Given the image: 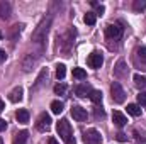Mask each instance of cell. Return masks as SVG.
Listing matches in <instances>:
<instances>
[{
	"instance_id": "6da1fadb",
	"label": "cell",
	"mask_w": 146,
	"mask_h": 144,
	"mask_svg": "<svg viewBox=\"0 0 146 144\" xmlns=\"http://www.w3.org/2000/svg\"><path fill=\"white\" fill-rule=\"evenodd\" d=\"M56 132H58V136L65 141V144H75L72 126H70V122H68L66 119H61V120L56 124Z\"/></svg>"
},
{
	"instance_id": "7a4b0ae2",
	"label": "cell",
	"mask_w": 146,
	"mask_h": 144,
	"mask_svg": "<svg viewBox=\"0 0 146 144\" xmlns=\"http://www.w3.org/2000/svg\"><path fill=\"white\" fill-rule=\"evenodd\" d=\"M49 26H51V17L44 19V20L37 26V29L34 31V34H33V42H34V44H37V46L42 48V44H44V41H46V36H48V31H49Z\"/></svg>"
},
{
	"instance_id": "3957f363",
	"label": "cell",
	"mask_w": 146,
	"mask_h": 144,
	"mask_svg": "<svg viewBox=\"0 0 146 144\" xmlns=\"http://www.w3.org/2000/svg\"><path fill=\"white\" fill-rule=\"evenodd\" d=\"M110 93H112V100L115 104H122L126 100V92H124V88L121 87L119 81H114L110 85Z\"/></svg>"
},
{
	"instance_id": "277c9868",
	"label": "cell",
	"mask_w": 146,
	"mask_h": 144,
	"mask_svg": "<svg viewBox=\"0 0 146 144\" xmlns=\"http://www.w3.org/2000/svg\"><path fill=\"white\" fill-rule=\"evenodd\" d=\"M73 37H75V29H73V31H68L65 36L61 37L60 49L65 53V56H68V53H70V49H72V46H73Z\"/></svg>"
},
{
	"instance_id": "5b68a950",
	"label": "cell",
	"mask_w": 146,
	"mask_h": 144,
	"mask_svg": "<svg viewBox=\"0 0 146 144\" xmlns=\"http://www.w3.org/2000/svg\"><path fill=\"white\" fill-rule=\"evenodd\" d=\"M83 143L85 144H100L102 143V136L97 129H88L83 134Z\"/></svg>"
},
{
	"instance_id": "8992f818",
	"label": "cell",
	"mask_w": 146,
	"mask_h": 144,
	"mask_svg": "<svg viewBox=\"0 0 146 144\" xmlns=\"http://www.w3.org/2000/svg\"><path fill=\"white\" fill-rule=\"evenodd\" d=\"M87 65H88L90 68H94V70H99V68L104 65V58H102V54L97 53V51H94L92 54H88V58H87Z\"/></svg>"
},
{
	"instance_id": "52a82bcc",
	"label": "cell",
	"mask_w": 146,
	"mask_h": 144,
	"mask_svg": "<svg viewBox=\"0 0 146 144\" xmlns=\"http://www.w3.org/2000/svg\"><path fill=\"white\" fill-rule=\"evenodd\" d=\"M36 127H37V131H41V132L49 131V127H51V117L46 112L39 115V119H37V122H36Z\"/></svg>"
},
{
	"instance_id": "ba28073f",
	"label": "cell",
	"mask_w": 146,
	"mask_h": 144,
	"mask_svg": "<svg viewBox=\"0 0 146 144\" xmlns=\"http://www.w3.org/2000/svg\"><path fill=\"white\" fill-rule=\"evenodd\" d=\"M106 36L109 37V39H119V37L122 36V27H119L117 24H110L106 29Z\"/></svg>"
},
{
	"instance_id": "9c48e42d",
	"label": "cell",
	"mask_w": 146,
	"mask_h": 144,
	"mask_svg": "<svg viewBox=\"0 0 146 144\" xmlns=\"http://www.w3.org/2000/svg\"><path fill=\"white\" fill-rule=\"evenodd\" d=\"M72 115H73V119L78 120V122L87 120V110L83 107H80V105H73L72 107Z\"/></svg>"
},
{
	"instance_id": "30bf717a",
	"label": "cell",
	"mask_w": 146,
	"mask_h": 144,
	"mask_svg": "<svg viewBox=\"0 0 146 144\" xmlns=\"http://www.w3.org/2000/svg\"><path fill=\"white\" fill-rule=\"evenodd\" d=\"M10 14H12L10 3H9L7 0H2V2H0V19L7 20V19H10Z\"/></svg>"
},
{
	"instance_id": "8fae6325",
	"label": "cell",
	"mask_w": 146,
	"mask_h": 144,
	"mask_svg": "<svg viewBox=\"0 0 146 144\" xmlns=\"http://www.w3.org/2000/svg\"><path fill=\"white\" fill-rule=\"evenodd\" d=\"M112 120H114V124H115L117 127H124V126L127 124V117H126L122 112H119V110H114V114H112Z\"/></svg>"
},
{
	"instance_id": "7c38bea8",
	"label": "cell",
	"mask_w": 146,
	"mask_h": 144,
	"mask_svg": "<svg viewBox=\"0 0 146 144\" xmlns=\"http://www.w3.org/2000/svg\"><path fill=\"white\" fill-rule=\"evenodd\" d=\"M22 95H24L22 87H15V88L9 93V100H10L12 104H17V102H21V100H22Z\"/></svg>"
},
{
	"instance_id": "4fadbf2b",
	"label": "cell",
	"mask_w": 146,
	"mask_h": 144,
	"mask_svg": "<svg viewBox=\"0 0 146 144\" xmlns=\"http://www.w3.org/2000/svg\"><path fill=\"white\" fill-rule=\"evenodd\" d=\"M90 92H92V88H90L88 85H78V87H75V93H76L80 98L88 97V95H90Z\"/></svg>"
},
{
	"instance_id": "5bb4252c",
	"label": "cell",
	"mask_w": 146,
	"mask_h": 144,
	"mask_svg": "<svg viewBox=\"0 0 146 144\" xmlns=\"http://www.w3.org/2000/svg\"><path fill=\"white\" fill-rule=\"evenodd\" d=\"M34 65H36V59L33 58V54H27V56H26V58L22 59V70H24L26 73L31 71Z\"/></svg>"
},
{
	"instance_id": "9a60e30c",
	"label": "cell",
	"mask_w": 146,
	"mask_h": 144,
	"mask_svg": "<svg viewBox=\"0 0 146 144\" xmlns=\"http://www.w3.org/2000/svg\"><path fill=\"white\" fill-rule=\"evenodd\" d=\"M15 119H17V122H21V124H27V122H29V112H27L26 108H19L17 114H15Z\"/></svg>"
},
{
	"instance_id": "2e32d148",
	"label": "cell",
	"mask_w": 146,
	"mask_h": 144,
	"mask_svg": "<svg viewBox=\"0 0 146 144\" xmlns=\"http://www.w3.org/2000/svg\"><path fill=\"white\" fill-rule=\"evenodd\" d=\"M27 139H29V132L27 131H21V132L15 134L14 144H27Z\"/></svg>"
},
{
	"instance_id": "e0dca14e",
	"label": "cell",
	"mask_w": 146,
	"mask_h": 144,
	"mask_svg": "<svg viewBox=\"0 0 146 144\" xmlns=\"http://www.w3.org/2000/svg\"><path fill=\"white\" fill-rule=\"evenodd\" d=\"M114 75L117 76V78H122L124 75H126V63L121 59V61H117V65H115V68H114Z\"/></svg>"
},
{
	"instance_id": "ac0fdd59",
	"label": "cell",
	"mask_w": 146,
	"mask_h": 144,
	"mask_svg": "<svg viewBox=\"0 0 146 144\" xmlns=\"http://www.w3.org/2000/svg\"><path fill=\"white\" fill-rule=\"evenodd\" d=\"M22 24H15V26H12L10 27V31H9V36H10V39L12 41H15L17 37H19V34H21V31H22Z\"/></svg>"
},
{
	"instance_id": "d6986e66",
	"label": "cell",
	"mask_w": 146,
	"mask_h": 144,
	"mask_svg": "<svg viewBox=\"0 0 146 144\" xmlns=\"http://www.w3.org/2000/svg\"><path fill=\"white\" fill-rule=\"evenodd\" d=\"M127 114H131L133 117H139L141 115V107L138 104H129L127 105Z\"/></svg>"
},
{
	"instance_id": "ffe728a7",
	"label": "cell",
	"mask_w": 146,
	"mask_h": 144,
	"mask_svg": "<svg viewBox=\"0 0 146 144\" xmlns=\"http://www.w3.org/2000/svg\"><path fill=\"white\" fill-rule=\"evenodd\" d=\"M88 98H90L94 104H97V105H99V104L102 102V92H99V90H92V92H90V95H88Z\"/></svg>"
},
{
	"instance_id": "44dd1931",
	"label": "cell",
	"mask_w": 146,
	"mask_h": 144,
	"mask_svg": "<svg viewBox=\"0 0 146 144\" xmlns=\"http://www.w3.org/2000/svg\"><path fill=\"white\" fill-rule=\"evenodd\" d=\"M83 20H85L87 26H94V24L97 22V15H95V12H87L85 17H83Z\"/></svg>"
},
{
	"instance_id": "7402d4cb",
	"label": "cell",
	"mask_w": 146,
	"mask_h": 144,
	"mask_svg": "<svg viewBox=\"0 0 146 144\" xmlns=\"http://www.w3.org/2000/svg\"><path fill=\"white\" fill-rule=\"evenodd\" d=\"M51 112L56 114V115H60V114L63 112V102H60V100L51 102Z\"/></svg>"
},
{
	"instance_id": "603a6c76",
	"label": "cell",
	"mask_w": 146,
	"mask_h": 144,
	"mask_svg": "<svg viewBox=\"0 0 146 144\" xmlns=\"http://www.w3.org/2000/svg\"><path fill=\"white\" fill-rule=\"evenodd\" d=\"M133 80H134V85L136 87H139V88H143V87H146V76H143V75H134L133 76Z\"/></svg>"
},
{
	"instance_id": "cb8c5ba5",
	"label": "cell",
	"mask_w": 146,
	"mask_h": 144,
	"mask_svg": "<svg viewBox=\"0 0 146 144\" xmlns=\"http://www.w3.org/2000/svg\"><path fill=\"white\" fill-rule=\"evenodd\" d=\"M73 78L76 80H85L87 78V71L83 68H73Z\"/></svg>"
},
{
	"instance_id": "d4e9b609",
	"label": "cell",
	"mask_w": 146,
	"mask_h": 144,
	"mask_svg": "<svg viewBox=\"0 0 146 144\" xmlns=\"http://www.w3.org/2000/svg\"><path fill=\"white\" fill-rule=\"evenodd\" d=\"M136 56H138V59L141 63H146V48L145 46H141V48L136 49Z\"/></svg>"
},
{
	"instance_id": "484cf974",
	"label": "cell",
	"mask_w": 146,
	"mask_h": 144,
	"mask_svg": "<svg viewBox=\"0 0 146 144\" xmlns=\"http://www.w3.org/2000/svg\"><path fill=\"white\" fill-rule=\"evenodd\" d=\"M65 75H66V66L65 65H56V76H58V80H63Z\"/></svg>"
},
{
	"instance_id": "4316f807",
	"label": "cell",
	"mask_w": 146,
	"mask_h": 144,
	"mask_svg": "<svg viewBox=\"0 0 146 144\" xmlns=\"http://www.w3.org/2000/svg\"><path fill=\"white\" fill-rule=\"evenodd\" d=\"M136 97H138V105H139V107H141V105L146 107V92H139Z\"/></svg>"
},
{
	"instance_id": "83f0119b",
	"label": "cell",
	"mask_w": 146,
	"mask_h": 144,
	"mask_svg": "<svg viewBox=\"0 0 146 144\" xmlns=\"http://www.w3.org/2000/svg\"><path fill=\"white\" fill-rule=\"evenodd\" d=\"M133 7H134V10H136V12H141V10H145V9H146V2H141V0H136Z\"/></svg>"
},
{
	"instance_id": "f1b7e54d",
	"label": "cell",
	"mask_w": 146,
	"mask_h": 144,
	"mask_svg": "<svg viewBox=\"0 0 146 144\" xmlns=\"http://www.w3.org/2000/svg\"><path fill=\"white\" fill-rule=\"evenodd\" d=\"M65 90H66V87H65L63 83L54 87V93H56V95H61V93H65Z\"/></svg>"
},
{
	"instance_id": "f546056e",
	"label": "cell",
	"mask_w": 146,
	"mask_h": 144,
	"mask_svg": "<svg viewBox=\"0 0 146 144\" xmlns=\"http://www.w3.org/2000/svg\"><path fill=\"white\" fill-rule=\"evenodd\" d=\"M115 139H117L119 143H124V141L127 139V136H126L124 132H117V134H115Z\"/></svg>"
},
{
	"instance_id": "4dcf8cb0",
	"label": "cell",
	"mask_w": 146,
	"mask_h": 144,
	"mask_svg": "<svg viewBox=\"0 0 146 144\" xmlns=\"http://www.w3.org/2000/svg\"><path fill=\"white\" fill-rule=\"evenodd\" d=\"M106 12V7L104 5H97V12H95V15H102Z\"/></svg>"
},
{
	"instance_id": "1f68e13d",
	"label": "cell",
	"mask_w": 146,
	"mask_h": 144,
	"mask_svg": "<svg viewBox=\"0 0 146 144\" xmlns=\"http://www.w3.org/2000/svg\"><path fill=\"white\" fill-rule=\"evenodd\" d=\"M5 129H7V122H5L3 119H0V132H2V131H5Z\"/></svg>"
},
{
	"instance_id": "d6a6232c",
	"label": "cell",
	"mask_w": 146,
	"mask_h": 144,
	"mask_svg": "<svg viewBox=\"0 0 146 144\" xmlns=\"http://www.w3.org/2000/svg\"><path fill=\"white\" fill-rule=\"evenodd\" d=\"M5 58H7L5 51H3V49H0V63H2V61H5Z\"/></svg>"
},
{
	"instance_id": "836d02e7",
	"label": "cell",
	"mask_w": 146,
	"mask_h": 144,
	"mask_svg": "<svg viewBox=\"0 0 146 144\" xmlns=\"http://www.w3.org/2000/svg\"><path fill=\"white\" fill-rule=\"evenodd\" d=\"M104 115H106V114H104V110H99V108L95 110V117H104Z\"/></svg>"
},
{
	"instance_id": "e575fe53",
	"label": "cell",
	"mask_w": 146,
	"mask_h": 144,
	"mask_svg": "<svg viewBox=\"0 0 146 144\" xmlns=\"http://www.w3.org/2000/svg\"><path fill=\"white\" fill-rule=\"evenodd\" d=\"M48 144H60V143H58L54 137H49V139H48Z\"/></svg>"
},
{
	"instance_id": "d590c367",
	"label": "cell",
	"mask_w": 146,
	"mask_h": 144,
	"mask_svg": "<svg viewBox=\"0 0 146 144\" xmlns=\"http://www.w3.org/2000/svg\"><path fill=\"white\" fill-rule=\"evenodd\" d=\"M3 110H5V104L0 100V112H3Z\"/></svg>"
},
{
	"instance_id": "8d00e7d4",
	"label": "cell",
	"mask_w": 146,
	"mask_h": 144,
	"mask_svg": "<svg viewBox=\"0 0 146 144\" xmlns=\"http://www.w3.org/2000/svg\"><path fill=\"white\" fill-rule=\"evenodd\" d=\"M0 144H3V139H2V137H0Z\"/></svg>"
}]
</instances>
